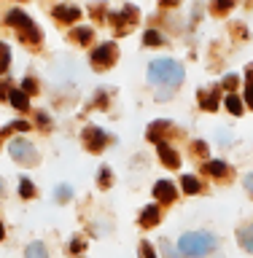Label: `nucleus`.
Segmentation results:
<instances>
[{"instance_id": "nucleus-1", "label": "nucleus", "mask_w": 253, "mask_h": 258, "mask_svg": "<svg viewBox=\"0 0 253 258\" xmlns=\"http://www.w3.org/2000/svg\"><path fill=\"white\" fill-rule=\"evenodd\" d=\"M148 81L157 86H170V92H175L183 84V68L173 59H154L148 64Z\"/></svg>"}, {"instance_id": "nucleus-2", "label": "nucleus", "mask_w": 253, "mask_h": 258, "mask_svg": "<svg viewBox=\"0 0 253 258\" xmlns=\"http://www.w3.org/2000/svg\"><path fill=\"white\" fill-rule=\"evenodd\" d=\"M216 247H218V239L210 231H189L181 237V242H178V250L189 258L208 255V253H213Z\"/></svg>"}, {"instance_id": "nucleus-3", "label": "nucleus", "mask_w": 253, "mask_h": 258, "mask_svg": "<svg viewBox=\"0 0 253 258\" xmlns=\"http://www.w3.org/2000/svg\"><path fill=\"white\" fill-rule=\"evenodd\" d=\"M8 151H11V156L14 161H19V164L24 167H32V164H38V151H35V145L27 143V140H11V145H8Z\"/></svg>"}, {"instance_id": "nucleus-4", "label": "nucleus", "mask_w": 253, "mask_h": 258, "mask_svg": "<svg viewBox=\"0 0 253 258\" xmlns=\"http://www.w3.org/2000/svg\"><path fill=\"white\" fill-rule=\"evenodd\" d=\"M116 56H119L116 43H103V46H97L94 51H92V64H94L97 70L111 68V64L116 62Z\"/></svg>"}, {"instance_id": "nucleus-5", "label": "nucleus", "mask_w": 253, "mask_h": 258, "mask_svg": "<svg viewBox=\"0 0 253 258\" xmlns=\"http://www.w3.org/2000/svg\"><path fill=\"white\" fill-rule=\"evenodd\" d=\"M105 132L103 129H97V126H89L84 129V145H86V151H92V153H100L103 151V145H105Z\"/></svg>"}, {"instance_id": "nucleus-6", "label": "nucleus", "mask_w": 253, "mask_h": 258, "mask_svg": "<svg viewBox=\"0 0 253 258\" xmlns=\"http://www.w3.org/2000/svg\"><path fill=\"white\" fill-rule=\"evenodd\" d=\"M6 22L11 24V27H16L19 32H27V30H32L35 24H32V19L24 11H19V8H14V11H8V16H6Z\"/></svg>"}, {"instance_id": "nucleus-7", "label": "nucleus", "mask_w": 253, "mask_h": 258, "mask_svg": "<svg viewBox=\"0 0 253 258\" xmlns=\"http://www.w3.org/2000/svg\"><path fill=\"white\" fill-rule=\"evenodd\" d=\"M154 194H157V199L159 202H175V185L170 183V180H159L157 185H154Z\"/></svg>"}, {"instance_id": "nucleus-8", "label": "nucleus", "mask_w": 253, "mask_h": 258, "mask_svg": "<svg viewBox=\"0 0 253 258\" xmlns=\"http://www.w3.org/2000/svg\"><path fill=\"white\" fill-rule=\"evenodd\" d=\"M157 148H159V159L162 161H165V164L167 167H178V164H181V159H178V153H175V148H173V145H167L165 140H162L159 145H157Z\"/></svg>"}, {"instance_id": "nucleus-9", "label": "nucleus", "mask_w": 253, "mask_h": 258, "mask_svg": "<svg viewBox=\"0 0 253 258\" xmlns=\"http://www.w3.org/2000/svg\"><path fill=\"white\" fill-rule=\"evenodd\" d=\"M54 16L60 22H78V16H81V11L76 6H57L54 8Z\"/></svg>"}, {"instance_id": "nucleus-10", "label": "nucleus", "mask_w": 253, "mask_h": 258, "mask_svg": "<svg viewBox=\"0 0 253 258\" xmlns=\"http://www.w3.org/2000/svg\"><path fill=\"white\" fill-rule=\"evenodd\" d=\"M170 129H173V126H170V121H154L145 135H148V140H154V143L159 145V143H162V135L170 132Z\"/></svg>"}, {"instance_id": "nucleus-11", "label": "nucleus", "mask_w": 253, "mask_h": 258, "mask_svg": "<svg viewBox=\"0 0 253 258\" xmlns=\"http://www.w3.org/2000/svg\"><path fill=\"white\" fill-rule=\"evenodd\" d=\"M237 242L242 245V250L253 253V223H245V226L237 231Z\"/></svg>"}, {"instance_id": "nucleus-12", "label": "nucleus", "mask_w": 253, "mask_h": 258, "mask_svg": "<svg viewBox=\"0 0 253 258\" xmlns=\"http://www.w3.org/2000/svg\"><path fill=\"white\" fill-rule=\"evenodd\" d=\"M8 100H11V105L16 110H27L30 108V97L22 92V89H11V92H8Z\"/></svg>"}, {"instance_id": "nucleus-13", "label": "nucleus", "mask_w": 253, "mask_h": 258, "mask_svg": "<svg viewBox=\"0 0 253 258\" xmlns=\"http://www.w3.org/2000/svg\"><path fill=\"white\" fill-rule=\"evenodd\" d=\"M157 223H159V207H157V205L143 207V213H140V226H157Z\"/></svg>"}, {"instance_id": "nucleus-14", "label": "nucleus", "mask_w": 253, "mask_h": 258, "mask_svg": "<svg viewBox=\"0 0 253 258\" xmlns=\"http://www.w3.org/2000/svg\"><path fill=\"white\" fill-rule=\"evenodd\" d=\"M205 172L213 175V177H224L226 172H229V167H226V161H208V164H205Z\"/></svg>"}, {"instance_id": "nucleus-15", "label": "nucleus", "mask_w": 253, "mask_h": 258, "mask_svg": "<svg viewBox=\"0 0 253 258\" xmlns=\"http://www.w3.org/2000/svg\"><path fill=\"white\" fill-rule=\"evenodd\" d=\"M24 258H48V250L40 242H30L27 250H24Z\"/></svg>"}, {"instance_id": "nucleus-16", "label": "nucleus", "mask_w": 253, "mask_h": 258, "mask_svg": "<svg viewBox=\"0 0 253 258\" xmlns=\"http://www.w3.org/2000/svg\"><path fill=\"white\" fill-rule=\"evenodd\" d=\"M199 105H202L205 110H216L218 94H216V92H199Z\"/></svg>"}, {"instance_id": "nucleus-17", "label": "nucleus", "mask_w": 253, "mask_h": 258, "mask_svg": "<svg viewBox=\"0 0 253 258\" xmlns=\"http://www.w3.org/2000/svg\"><path fill=\"white\" fill-rule=\"evenodd\" d=\"M226 110L234 113V116H240V113L245 110V108H242V102H240V97H237V94H229V97H226Z\"/></svg>"}, {"instance_id": "nucleus-18", "label": "nucleus", "mask_w": 253, "mask_h": 258, "mask_svg": "<svg viewBox=\"0 0 253 258\" xmlns=\"http://www.w3.org/2000/svg\"><path fill=\"white\" fill-rule=\"evenodd\" d=\"M181 183H183V191H186V194H199V191H202L199 180H197V177H191V175H186Z\"/></svg>"}, {"instance_id": "nucleus-19", "label": "nucleus", "mask_w": 253, "mask_h": 258, "mask_svg": "<svg viewBox=\"0 0 253 258\" xmlns=\"http://www.w3.org/2000/svg\"><path fill=\"white\" fill-rule=\"evenodd\" d=\"M143 40H145V46H162V43H165V38H162V32H157V30H145Z\"/></svg>"}, {"instance_id": "nucleus-20", "label": "nucleus", "mask_w": 253, "mask_h": 258, "mask_svg": "<svg viewBox=\"0 0 253 258\" xmlns=\"http://www.w3.org/2000/svg\"><path fill=\"white\" fill-rule=\"evenodd\" d=\"M19 194H22L24 199H32V197H35V185H32V183L27 180V177H22V183H19Z\"/></svg>"}, {"instance_id": "nucleus-21", "label": "nucleus", "mask_w": 253, "mask_h": 258, "mask_svg": "<svg viewBox=\"0 0 253 258\" xmlns=\"http://www.w3.org/2000/svg\"><path fill=\"white\" fill-rule=\"evenodd\" d=\"M73 40H81V43L92 40V30H89V27H78V30H73Z\"/></svg>"}, {"instance_id": "nucleus-22", "label": "nucleus", "mask_w": 253, "mask_h": 258, "mask_svg": "<svg viewBox=\"0 0 253 258\" xmlns=\"http://www.w3.org/2000/svg\"><path fill=\"white\" fill-rule=\"evenodd\" d=\"M70 197H73L70 185H60V188H57V202H70Z\"/></svg>"}, {"instance_id": "nucleus-23", "label": "nucleus", "mask_w": 253, "mask_h": 258, "mask_svg": "<svg viewBox=\"0 0 253 258\" xmlns=\"http://www.w3.org/2000/svg\"><path fill=\"white\" fill-rule=\"evenodd\" d=\"M245 102L253 108V70H248V84H245Z\"/></svg>"}, {"instance_id": "nucleus-24", "label": "nucleus", "mask_w": 253, "mask_h": 258, "mask_svg": "<svg viewBox=\"0 0 253 258\" xmlns=\"http://www.w3.org/2000/svg\"><path fill=\"white\" fill-rule=\"evenodd\" d=\"M162 250H165V255H167V258H181V255H178V250L170 245L167 239H162Z\"/></svg>"}, {"instance_id": "nucleus-25", "label": "nucleus", "mask_w": 253, "mask_h": 258, "mask_svg": "<svg viewBox=\"0 0 253 258\" xmlns=\"http://www.w3.org/2000/svg\"><path fill=\"white\" fill-rule=\"evenodd\" d=\"M140 258H157V250H154L148 242H143L140 245Z\"/></svg>"}, {"instance_id": "nucleus-26", "label": "nucleus", "mask_w": 253, "mask_h": 258, "mask_svg": "<svg viewBox=\"0 0 253 258\" xmlns=\"http://www.w3.org/2000/svg\"><path fill=\"white\" fill-rule=\"evenodd\" d=\"M22 92H24V94H32V92H38L35 81H32V78H24V81H22Z\"/></svg>"}, {"instance_id": "nucleus-27", "label": "nucleus", "mask_w": 253, "mask_h": 258, "mask_svg": "<svg viewBox=\"0 0 253 258\" xmlns=\"http://www.w3.org/2000/svg\"><path fill=\"white\" fill-rule=\"evenodd\" d=\"M97 183H100V185H111V169H108V167L100 169V177H97Z\"/></svg>"}, {"instance_id": "nucleus-28", "label": "nucleus", "mask_w": 253, "mask_h": 258, "mask_svg": "<svg viewBox=\"0 0 253 258\" xmlns=\"http://www.w3.org/2000/svg\"><path fill=\"white\" fill-rule=\"evenodd\" d=\"M237 84H240V78H237V76H226V78H224V89H234Z\"/></svg>"}, {"instance_id": "nucleus-29", "label": "nucleus", "mask_w": 253, "mask_h": 258, "mask_svg": "<svg viewBox=\"0 0 253 258\" xmlns=\"http://www.w3.org/2000/svg\"><path fill=\"white\" fill-rule=\"evenodd\" d=\"M8 129H16V132H27L30 124H27V121H14V124L8 126Z\"/></svg>"}, {"instance_id": "nucleus-30", "label": "nucleus", "mask_w": 253, "mask_h": 258, "mask_svg": "<svg viewBox=\"0 0 253 258\" xmlns=\"http://www.w3.org/2000/svg\"><path fill=\"white\" fill-rule=\"evenodd\" d=\"M242 183H245V191L253 197V172H250V175H245V180H242Z\"/></svg>"}, {"instance_id": "nucleus-31", "label": "nucleus", "mask_w": 253, "mask_h": 258, "mask_svg": "<svg viewBox=\"0 0 253 258\" xmlns=\"http://www.w3.org/2000/svg\"><path fill=\"white\" fill-rule=\"evenodd\" d=\"M81 247H84V242H81V239H73V242H70V250H73V253H78Z\"/></svg>"}, {"instance_id": "nucleus-32", "label": "nucleus", "mask_w": 253, "mask_h": 258, "mask_svg": "<svg viewBox=\"0 0 253 258\" xmlns=\"http://www.w3.org/2000/svg\"><path fill=\"white\" fill-rule=\"evenodd\" d=\"M226 8H232L229 0H224V3H218V11H226Z\"/></svg>"}, {"instance_id": "nucleus-33", "label": "nucleus", "mask_w": 253, "mask_h": 258, "mask_svg": "<svg viewBox=\"0 0 253 258\" xmlns=\"http://www.w3.org/2000/svg\"><path fill=\"white\" fill-rule=\"evenodd\" d=\"M6 237V229H3V223H0V239H3Z\"/></svg>"}, {"instance_id": "nucleus-34", "label": "nucleus", "mask_w": 253, "mask_h": 258, "mask_svg": "<svg viewBox=\"0 0 253 258\" xmlns=\"http://www.w3.org/2000/svg\"><path fill=\"white\" fill-rule=\"evenodd\" d=\"M0 194H3V180H0Z\"/></svg>"}]
</instances>
